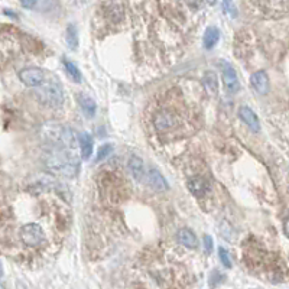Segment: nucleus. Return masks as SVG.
<instances>
[{
    "instance_id": "1",
    "label": "nucleus",
    "mask_w": 289,
    "mask_h": 289,
    "mask_svg": "<svg viewBox=\"0 0 289 289\" xmlns=\"http://www.w3.org/2000/svg\"><path fill=\"white\" fill-rule=\"evenodd\" d=\"M46 169L58 176L73 178L78 171V158L76 151L55 148L54 151L48 152L45 158Z\"/></svg>"
},
{
    "instance_id": "2",
    "label": "nucleus",
    "mask_w": 289,
    "mask_h": 289,
    "mask_svg": "<svg viewBox=\"0 0 289 289\" xmlns=\"http://www.w3.org/2000/svg\"><path fill=\"white\" fill-rule=\"evenodd\" d=\"M43 136L55 148H64V149L76 151V146L78 145L74 133L68 127H64L61 124H54V123L46 124L43 127Z\"/></svg>"
},
{
    "instance_id": "3",
    "label": "nucleus",
    "mask_w": 289,
    "mask_h": 289,
    "mask_svg": "<svg viewBox=\"0 0 289 289\" xmlns=\"http://www.w3.org/2000/svg\"><path fill=\"white\" fill-rule=\"evenodd\" d=\"M35 96L43 106L59 107L64 103V90L57 83H43L37 87Z\"/></svg>"
},
{
    "instance_id": "4",
    "label": "nucleus",
    "mask_w": 289,
    "mask_h": 289,
    "mask_svg": "<svg viewBox=\"0 0 289 289\" xmlns=\"http://www.w3.org/2000/svg\"><path fill=\"white\" fill-rule=\"evenodd\" d=\"M20 239L25 245L28 246H38L43 242L45 239V233L42 230V227L39 224L35 223H29V224H25L22 229H20Z\"/></svg>"
},
{
    "instance_id": "5",
    "label": "nucleus",
    "mask_w": 289,
    "mask_h": 289,
    "mask_svg": "<svg viewBox=\"0 0 289 289\" xmlns=\"http://www.w3.org/2000/svg\"><path fill=\"white\" fill-rule=\"evenodd\" d=\"M221 70H223V84L224 88L229 94H236L240 90V83L239 77L236 74V70L227 62H220Z\"/></svg>"
},
{
    "instance_id": "6",
    "label": "nucleus",
    "mask_w": 289,
    "mask_h": 289,
    "mask_svg": "<svg viewBox=\"0 0 289 289\" xmlns=\"http://www.w3.org/2000/svg\"><path fill=\"white\" fill-rule=\"evenodd\" d=\"M20 81L26 85V87H39L41 84L45 83V71L41 70V68H35V67H31V68H25L19 73Z\"/></svg>"
},
{
    "instance_id": "7",
    "label": "nucleus",
    "mask_w": 289,
    "mask_h": 289,
    "mask_svg": "<svg viewBox=\"0 0 289 289\" xmlns=\"http://www.w3.org/2000/svg\"><path fill=\"white\" fill-rule=\"evenodd\" d=\"M239 117L242 119V122L250 129L251 132H259L260 130V122L257 115L251 110L248 106H242L239 109Z\"/></svg>"
},
{
    "instance_id": "8",
    "label": "nucleus",
    "mask_w": 289,
    "mask_h": 289,
    "mask_svg": "<svg viewBox=\"0 0 289 289\" xmlns=\"http://www.w3.org/2000/svg\"><path fill=\"white\" fill-rule=\"evenodd\" d=\"M250 83L251 87L254 88V91H257L262 96L268 94V91H269V77H268L266 71H256L254 74H251Z\"/></svg>"
},
{
    "instance_id": "9",
    "label": "nucleus",
    "mask_w": 289,
    "mask_h": 289,
    "mask_svg": "<svg viewBox=\"0 0 289 289\" xmlns=\"http://www.w3.org/2000/svg\"><path fill=\"white\" fill-rule=\"evenodd\" d=\"M146 179H148V184L156 190V191H166L168 190V182L166 179L161 175L159 171H156L154 168H151L148 173H146Z\"/></svg>"
},
{
    "instance_id": "10",
    "label": "nucleus",
    "mask_w": 289,
    "mask_h": 289,
    "mask_svg": "<svg viewBox=\"0 0 289 289\" xmlns=\"http://www.w3.org/2000/svg\"><path fill=\"white\" fill-rule=\"evenodd\" d=\"M188 190H190L191 194L195 195L197 198H201V197H204L206 193L208 191V185H207V182H206L203 178H200V176H193V178L188 179Z\"/></svg>"
},
{
    "instance_id": "11",
    "label": "nucleus",
    "mask_w": 289,
    "mask_h": 289,
    "mask_svg": "<svg viewBox=\"0 0 289 289\" xmlns=\"http://www.w3.org/2000/svg\"><path fill=\"white\" fill-rule=\"evenodd\" d=\"M78 145H80V151H81V158L83 159H90V156L93 154V149H94L93 137L84 132L78 137Z\"/></svg>"
},
{
    "instance_id": "12",
    "label": "nucleus",
    "mask_w": 289,
    "mask_h": 289,
    "mask_svg": "<svg viewBox=\"0 0 289 289\" xmlns=\"http://www.w3.org/2000/svg\"><path fill=\"white\" fill-rule=\"evenodd\" d=\"M220 41V29L217 26H210L206 29L203 37V45L206 49H212Z\"/></svg>"
},
{
    "instance_id": "13",
    "label": "nucleus",
    "mask_w": 289,
    "mask_h": 289,
    "mask_svg": "<svg viewBox=\"0 0 289 289\" xmlns=\"http://www.w3.org/2000/svg\"><path fill=\"white\" fill-rule=\"evenodd\" d=\"M203 85L206 88V91L210 94V96H217L218 93V80L214 71H207L203 77Z\"/></svg>"
},
{
    "instance_id": "14",
    "label": "nucleus",
    "mask_w": 289,
    "mask_h": 289,
    "mask_svg": "<svg viewBox=\"0 0 289 289\" xmlns=\"http://www.w3.org/2000/svg\"><path fill=\"white\" fill-rule=\"evenodd\" d=\"M77 101L78 104H80V107H81V110L85 113V115L88 116V117H93L94 113H96V109H97V104L96 101L91 98V97L85 96V94H83V93H80L77 96Z\"/></svg>"
},
{
    "instance_id": "15",
    "label": "nucleus",
    "mask_w": 289,
    "mask_h": 289,
    "mask_svg": "<svg viewBox=\"0 0 289 289\" xmlns=\"http://www.w3.org/2000/svg\"><path fill=\"white\" fill-rule=\"evenodd\" d=\"M129 168H130L132 175L135 176V179H137V181H142V179L146 176L145 168H143V161H142L139 156H136V155H133V156L129 159Z\"/></svg>"
},
{
    "instance_id": "16",
    "label": "nucleus",
    "mask_w": 289,
    "mask_h": 289,
    "mask_svg": "<svg viewBox=\"0 0 289 289\" xmlns=\"http://www.w3.org/2000/svg\"><path fill=\"white\" fill-rule=\"evenodd\" d=\"M155 126L158 130H168L175 126V117L169 113H159L155 117Z\"/></svg>"
},
{
    "instance_id": "17",
    "label": "nucleus",
    "mask_w": 289,
    "mask_h": 289,
    "mask_svg": "<svg viewBox=\"0 0 289 289\" xmlns=\"http://www.w3.org/2000/svg\"><path fill=\"white\" fill-rule=\"evenodd\" d=\"M178 240L181 245H184L185 248H190V249H195L198 245L195 234L190 229H181L178 231Z\"/></svg>"
},
{
    "instance_id": "18",
    "label": "nucleus",
    "mask_w": 289,
    "mask_h": 289,
    "mask_svg": "<svg viewBox=\"0 0 289 289\" xmlns=\"http://www.w3.org/2000/svg\"><path fill=\"white\" fill-rule=\"evenodd\" d=\"M64 67H65V71L68 74V77L71 78L74 83L80 84L81 80H83V76H81V71L78 70V67L76 64H73L71 61H68L67 58H64Z\"/></svg>"
},
{
    "instance_id": "19",
    "label": "nucleus",
    "mask_w": 289,
    "mask_h": 289,
    "mask_svg": "<svg viewBox=\"0 0 289 289\" xmlns=\"http://www.w3.org/2000/svg\"><path fill=\"white\" fill-rule=\"evenodd\" d=\"M67 45L70 46V49L76 51L78 46V32L76 25H68L67 28Z\"/></svg>"
},
{
    "instance_id": "20",
    "label": "nucleus",
    "mask_w": 289,
    "mask_h": 289,
    "mask_svg": "<svg viewBox=\"0 0 289 289\" xmlns=\"http://www.w3.org/2000/svg\"><path fill=\"white\" fill-rule=\"evenodd\" d=\"M112 151H113V146H112L110 143H106V145L100 146V148H98V152H97L96 162H100V161H103L104 158H107Z\"/></svg>"
},
{
    "instance_id": "21",
    "label": "nucleus",
    "mask_w": 289,
    "mask_h": 289,
    "mask_svg": "<svg viewBox=\"0 0 289 289\" xmlns=\"http://www.w3.org/2000/svg\"><path fill=\"white\" fill-rule=\"evenodd\" d=\"M218 254H220V260H221V263L226 266V268H231V262H230V257H229V253L226 249H223V248H220L218 249Z\"/></svg>"
},
{
    "instance_id": "22",
    "label": "nucleus",
    "mask_w": 289,
    "mask_h": 289,
    "mask_svg": "<svg viewBox=\"0 0 289 289\" xmlns=\"http://www.w3.org/2000/svg\"><path fill=\"white\" fill-rule=\"evenodd\" d=\"M212 243H214V242H212L211 236L206 234V236H204V249H206V251H207V253H211Z\"/></svg>"
},
{
    "instance_id": "23",
    "label": "nucleus",
    "mask_w": 289,
    "mask_h": 289,
    "mask_svg": "<svg viewBox=\"0 0 289 289\" xmlns=\"http://www.w3.org/2000/svg\"><path fill=\"white\" fill-rule=\"evenodd\" d=\"M20 4L25 7V9H31V10H34V7H35V0H19Z\"/></svg>"
},
{
    "instance_id": "24",
    "label": "nucleus",
    "mask_w": 289,
    "mask_h": 289,
    "mask_svg": "<svg viewBox=\"0 0 289 289\" xmlns=\"http://www.w3.org/2000/svg\"><path fill=\"white\" fill-rule=\"evenodd\" d=\"M223 9L233 15V0H223Z\"/></svg>"
},
{
    "instance_id": "25",
    "label": "nucleus",
    "mask_w": 289,
    "mask_h": 289,
    "mask_svg": "<svg viewBox=\"0 0 289 289\" xmlns=\"http://www.w3.org/2000/svg\"><path fill=\"white\" fill-rule=\"evenodd\" d=\"M284 233H285L287 237H289V217L285 220V223H284Z\"/></svg>"
},
{
    "instance_id": "26",
    "label": "nucleus",
    "mask_w": 289,
    "mask_h": 289,
    "mask_svg": "<svg viewBox=\"0 0 289 289\" xmlns=\"http://www.w3.org/2000/svg\"><path fill=\"white\" fill-rule=\"evenodd\" d=\"M208 1V4H211V6H214L215 3H217V0H207Z\"/></svg>"
},
{
    "instance_id": "27",
    "label": "nucleus",
    "mask_w": 289,
    "mask_h": 289,
    "mask_svg": "<svg viewBox=\"0 0 289 289\" xmlns=\"http://www.w3.org/2000/svg\"><path fill=\"white\" fill-rule=\"evenodd\" d=\"M1 275H3V266H1V263H0V278H1Z\"/></svg>"
}]
</instances>
